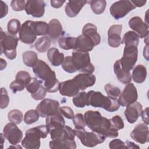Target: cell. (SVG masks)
Here are the masks:
<instances>
[{"label":"cell","instance_id":"83f0119b","mask_svg":"<svg viewBox=\"0 0 149 149\" xmlns=\"http://www.w3.org/2000/svg\"><path fill=\"white\" fill-rule=\"evenodd\" d=\"M45 123L49 130L54 128L63 127L65 125V119L61 113L47 117Z\"/></svg>","mask_w":149,"mask_h":149},{"label":"cell","instance_id":"816d5d0a","mask_svg":"<svg viewBox=\"0 0 149 149\" xmlns=\"http://www.w3.org/2000/svg\"><path fill=\"white\" fill-rule=\"evenodd\" d=\"M47 90L44 86H41L40 89L35 93L31 94V97L35 100H41L44 99L47 94Z\"/></svg>","mask_w":149,"mask_h":149},{"label":"cell","instance_id":"cb8c5ba5","mask_svg":"<svg viewBox=\"0 0 149 149\" xmlns=\"http://www.w3.org/2000/svg\"><path fill=\"white\" fill-rule=\"evenodd\" d=\"M87 2V1L86 0L68 1L65 8V12L66 15L69 17L76 16Z\"/></svg>","mask_w":149,"mask_h":149},{"label":"cell","instance_id":"4dcf8cb0","mask_svg":"<svg viewBox=\"0 0 149 149\" xmlns=\"http://www.w3.org/2000/svg\"><path fill=\"white\" fill-rule=\"evenodd\" d=\"M139 42V37L138 34L133 31L126 32L122 40V44H125V46L133 45L137 47Z\"/></svg>","mask_w":149,"mask_h":149},{"label":"cell","instance_id":"2e32d148","mask_svg":"<svg viewBox=\"0 0 149 149\" xmlns=\"http://www.w3.org/2000/svg\"><path fill=\"white\" fill-rule=\"evenodd\" d=\"M19 40L26 44H31L36 40L37 36L31 26V20L26 21L22 26L19 32Z\"/></svg>","mask_w":149,"mask_h":149},{"label":"cell","instance_id":"5bb4252c","mask_svg":"<svg viewBox=\"0 0 149 149\" xmlns=\"http://www.w3.org/2000/svg\"><path fill=\"white\" fill-rule=\"evenodd\" d=\"M131 138L136 142L144 144L149 141V130L147 125L140 123L136 126L130 134Z\"/></svg>","mask_w":149,"mask_h":149},{"label":"cell","instance_id":"5b68a950","mask_svg":"<svg viewBox=\"0 0 149 149\" xmlns=\"http://www.w3.org/2000/svg\"><path fill=\"white\" fill-rule=\"evenodd\" d=\"M18 40L19 39L16 36L6 34L1 28V54L4 53L6 58L10 60L15 59Z\"/></svg>","mask_w":149,"mask_h":149},{"label":"cell","instance_id":"9f6ffc18","mask_svg":"<svg viewBox=\"0 0 149 149\" xmlns=\"http://www.w3.org/2000/svg\"><path fill=\"white\" fill-rule=\"evenodd\" d=\"M148 108H146L144 111H142L141 112V118H142V120L144 122V123H146V125H148Z\"/></svg>","mask_w":149,"mask_h":149},{"label":"cell","instance_id":"9a60e30c","mask_svg":"<svg viewBox=\"0 0 149 149\" xmlns=\"http://www.w3.org/2000/svg\"><path fill=\"white\" fill-rule=\"evenodd\" d=\"M129 27L138 34L139 38H143L148 36V25L143 22L139 16H134L129 21Z\"/></svg>","mask_w":149,"mask_h":149},{"label":"cell","instance_id":"d590c367","mask_svg":"<svg viewBox=\"0 0 149 149\" xmlns=\"http://www.w3.org/2000/svg\"><path fill=\"white\" fill-rule=\"evenodd\" d=\"M87 2L90 3L92 11L96 15L102 13L107 5V2L105 0H93Z\"/></svg>","mask_w":149,"mask_h":149},{"label":"cell","instance_id":"6da1fadb","mask_svg":"<svg viewBox=\"0 0 149 149\" xmlns=\"http://www.w3.org/2000/svg\"><path fill=\"white\" fill-rule=\"evenodd\" d=\"M84 118L86 125L93 132L109 138H115L119 136L118 130L112 127L109 119L102 116L98 111H87L84 113Z\"/></svg>","mask_w":149,"mask_h":149},{"label":"cell","instance_id":"277c9868","mask_svg":"<svg viewBox=\"0 0 149 149\" xmlns=\"http://www.w3.org/2000/svg\"><path fill=\"white\" fill-rule=\"evenodd\" d=\"M49 133L46 125L30 128L26 132L25 137L22 140V146L26 149H38L40 147V139L47 137Z\"/></svg>","mask_w":149,"mask_h":149},{"label":"cell","instance_id":"9c48e42d","mask_svg":"<svg viewBox=\"0 0 149 149\" xmlns=\"http://www.w3.org/2000/svg\"><path fill=\"white\" fill-rule=\"evenodd\" d=\"M59 109V102L57 100L49 98L44 99L36 107L37 111L42 118H47L60 113Z\"/></svg>","mask_w":149,"mask_h":149},{"label":"cell","instance_id":"ffe728a7","mask_svg":"<svg viewBox=\"0 0 149 149\" xmlns=\"http://www.w3.org/2000/svg\"><path fill=\"white\" fill-rule=\"evenodd\" d=\"M80 90H84L93 86L96 81L95 76L93 74L80 73L73 78Z\"/></svg>","mask_w":149,"mask_h":149},{"label":"cell","instance_id":"8d00e7d4","mask_svg":"<svg viewBox=\"0 0 149 149\" xmlns=\"http://www.w3.org/2000/svg\"><path fill=\"white\" fill-rule=\"evenodd\" d=\"M73 104L78 108H84L87 104V93L81 91L75 95L72 99Z\"/></svg>","mask_w":149,"mask_h":149},{"label":"cell","instance_id":"f5cc1de1","mask_svg":"<svg viewBox=\"0 0 149 149\" xmlns=\"http://www.w3.org/2000/svg\"><path fill=\"white\" fill-rule=\"evenodd\" d=\"M109 147L111 149L127 148L126 144L120 139H118L111 141L109 144Z\"/></svg>","mask_w":149,"mask_h":149},{"label":"cell","instance_id":"836d02e7","mask_svg":"<svg viewBox=\"0 0 149 149\" xmlns=\"http://www.w3.org/2000/svg\"><path fill=\"white\" fill-rule=\"evenodd\" d=\"M76 44V38L72 37H62L58 40L59 47L65 50L73 49L74 50Z\"/></svg>","mask_w":149,"mask_h":149},{"label":"cell","instance_id":"ac0fdd59","mask_svg":"<svg viewBox=\"0 0 149 149\" xmlns=\"http://www.w3.org/2000/svg\"><path fill=\"white\" fill-rule=\"evenodd\" d=\"M122 24H113L108 30V43L112 48H118L122 44L120 34L122 33Z\"/></svg>","mask_w":149,"mask_h":149},{"label":"cell","instance_id":"e0dca14e","mask_svg":"<svg viewBox=\"0 0 149 149\" xmlns=\"http://www.w3.org/2000/svg\"><path fill=\"white\" fill-rule=\"evenodd\" d=\"M49 133L52 140H74L76 136L74 130L66 125L52 129L49 130Z\"/></svg>","mask_w":149,"mask_h":149},{"label":"cell","instance_id":"7bdbcfd3","mask_svg":"<svg viewBox=\"0 0 149 149\" xmlns=\"http://www.w3.org/2000/svg\"><path fill=\"white\" fill-rule=\"evenodd\" d=\"M104 88L108 96L113 98H117L120 94V90L118 87L109 83L107 84L105 86Z\"/></svg>","mask_w":149,"mask_h":149},{"label":"cell","instance_id":"f1b7e54d","mask_svg":"<svg viewBox=\"0 0 149 149\" xmlns=\"http://www.w3.org/2000/svg\"><path fill=\"white\" fill-rule=\"evenodd\" d=\"M113 71L120 82L123 84H128L132 81L130 73H127L123 70L119 64L118 61H116L113 65Z\"/></svg>","mask_w":149,"mask_h":149},{"label":"cell","instance_id":"4fadbf2b","mask_svg":"<svg viewBox=\"0 0 149 149\" xmlns=\"http://www.w3.org/2000/svg\"><path fill=\"white\" fill-rule=\"evenodd\" d=\"M45 3L42 0H30L26 1L25 11L28 15L34 17L43 16L45 12Z\"/></svg>","mask_w":149,"mask_h":149},{"label":"cell","instance_id":"484cf974","mask_svg":"<svg viewBox=\"0 0 149 149\" xmlns=\"http://www.w3.org/2000/svg\"><path fill=\"white\" fill-rule=\"evenodd\" d=\"M47 57L51 65L54 66H59L62 65L64 59V54L54 47L49 48L47 51Z\"/></svg>","mask_w":149,"mask_h":149},{"label":"cell","instance_id":"11a10c76","mask_svg":"<svg viewBox=\"0 0 149 149\" xmlns=\"http://www.w3.org/2000/svg\"><path fill=\"white\" fill-rule=\"evenodd\" d=\"M65 2V1H58V0H51L50 1V3L51 6H52L54 8H59L63 3Z\"/></svg>","mask_w":149,"mask_h":149},{"label":"cell","instance_id":"f6af8a7d","mask_svg":"<svg viewBox=\"0 0 149 149\" xmlns=\"http://www.w3.org/2000/svg\"><path fill=\"white\" fill-rule=\"evenodd\" d=\"M109 120L112 127L118 130L123 129L125 125L122 118L120 116L116 115L111 119H109Z\"/></svg>","mask_w":149,"mask_h":149},{"label":"cell","instance_id":"44dd1931","mask_svg":"<svg viewBox=\"0 0 149 149\" xmlns=\"http://www.w3.org/2000/svg\"><path fill=\"white\" fill-rule=\"evenodd\" d=\"M58 90L60 94L63 96L74 97L79 92L80 90L72 79L60 83Z\"/></svg>","mask_w":149,"mask_h":149},{"label":"cell","instance_id":"e575fe53","mask_svg":"<svg viewBox=\"0 0 149 149\" xmlns=\"http://www.w3.org/2000/svg\"><path fill=\"white\" fill-rule=\"evenodd\" d=\"M31 26L36 36H44L47 34L48 24L46 22L31 20Z\"/></svg>","mask_w":149,"mask_h":149},{"label":"cell","instance_id":"f546056e","mask_svg":"<svg viewBox=\"0 0 149 149\" xmlns=\"http://www.w3.org/2000/svg\"><path fill=\"white\" fill-rule=\"evenodd\" d=\"M147 74L146 66L143 65H138L133 70L132 78L134 82L137 83H142L145 81Z\"/></svg>","mask_w":149,"mask_h":149},{"label":"cell","instance_id":"30bf717a","mask_svg":"<svg viewBox=\"0 0 149 149\" xmlns=\"http://www.w3.org/2000/svg\"><path fill=\"white\" fill-rule=\"evenodd\" d=\"M136 6L130 1H118L110 6L109 11L111 16L115 19L118 20L125 17L129 12L134 9Z\"/></svg>","mask_w":149,"mask_h":149},{"label":"cell","instance_id":"f907efd6","mask_svg":"<svg viewBox=\"0 0 149 149\" xmlns=\"http://www.w3.org/2000/svg\"><path fill=\"white\" fill-rule=\"evenodd\" d=\"M59 110L60 113L68 119H73V118L74 116V114L73 109L69 107L63 106V107H59Z\"/></svg>","mask_w":149,"mask_h":149},{"label":"cell","instance_id":"4316f807","mask_svg":"<svg viewBox=\"0 0 149 149\" xmlns=\"http://www.w3.org/2000/svg\"><path fill=\"white\" fill-rule=\"evenodd\" d=\"M49 147L51 149L56 148H67L75 149L76 143L74 140L63 139V140H52L49 143Z\"/></svg>","mask_w":149,"mask_h":149},{"label":"cell","instance_id":"8992f818","mask_svg":"<svg viewBox=\"0 0 149 149\" xmlns=\"http://www.w3.org/2000/svg\"><path fill=\"white\" fill-rule=\"evenodd\" d=\"M71 56L72 62L77 71L88 74H92L94 72L95 68L91 63L88 52L74 51Z\"/></svg>","mask_w":149,"mask_h":149},{"label":"cell","instance_id":"f35d334b","mask_svg":"<svg viewBox=\"0 0 149 149\" xmlns=\"http://www.w3.org/2000/svg\"><path fill=\"white\" fill-rule=\"evenodd\" d=\"M8 118L10 122L17 125L23 121V115L20 110L13 109L8 113Z\"/></svg>","mask_w":149,"mask_h":149},{"label":"cell","instance_id":"7402d4cb","mask_svg":"<svg viewBox=\"0 0 149 149\" xmlns=\"http://www.w3.org/2000/svg\"><path fill=\"white\" fill-rule=\"evenodd\" d=\"M65 34L61 22L56 19H53L48 24V30L47 34L48 37L52 40H55L61 38Z\"/></svg>","mask_w":149,"mask_h":149},{"label":"cell","instance_id":"d6a6232c","mask_svg":"<svg viewBox=\"0 0 149 149\" xmlns=\"http://www.w3.org/2000/svg\"><path fill=\"white\" fill-rule=\"evenodd\" d=\"M23 62L28 67L33 68L38 61V55L33 51H27L23 54Z\"/></svg>","mask_w":149,"mask_h":149},{"label":"cell","instance_id":"6f0895ef","mask_svg":"<svg viewBox=\"0 0 149 149\" xmlns=\"http://www.w3.org/2000/svg\"><path fill=\"white\" fill-rule=\"evenodd\" d=\"M130 1L136 7H141L144 6L147 2L146 0H131Z\"/></svg>","mask_w":149,"mask_h":149},{"label":"cell","instance_id":"ab89813d","mask_svg":"<svg viewBox=\"0 0 149 149\" xmlns=\"http://www.w3.org/2000/svg\"><path fill=\"white\" fill-rule=\"evenodd\" d=\"M39 117L40 115L36 109H30L26 112L24 116V122L27 125H31L37 122Z\"/></svg>","mask_w":149,"mask_h":149},{"label":"cell","instance_id":"603a6c76","mask_svg":"<svg viewBox=\"0 0 149 149\" xmlns=\"http://www.w3.org/2000/svg\"><path fill=\"white\" fill-rule=\"evenodd\" d=\"M94 44L91 38L81 34L76 37V44L74 51L88 52L94 48Z\"/></svg>","mask_w":149,"mask_h":149},{"label":"cell","instance_id":"74e56055","mask_svg":"<svg viewBox=\"0 0 149 149\" xmlns=\"http://www.w3.org/2000/svg\"><path fill=\"white\" fill-rule=\"evenodd\" d=\"M42 86V81L36 77H31L29 83L26 85V88L31 94L36 93Z\"/></svg>","mask_w":149,"mask_h":149},{"label":"cell","instance_id":"db71d44e","mask_svg":"<svg viewBox=\"0 0 149 149\" xmlns=\"http://www.w3.org/2000/svg\"><path fill=\"white\" fill-rule=\"evenodd\" d=\"M8 12V6L6 3L2 1H0V18L5 17Z\"/></svg>","mask_w":149,"mask_h":149},{"label":"cell","instance_id":"7a4b0ae2","mask_svg":"<svg viewBox=\"0 0 149 149\" xmlns=\"http://www.w3.org/2000/svg\"><path fill=\"white\" fill-rule=\"evenodd\" d=\"M35 75L44 81V86L48 93H55L59 90V81L55 72L44 61L39 59L32 68Z\"/></svg>","mask_w":149,"mask_h":149},{"label":"cell","instance_id":"7c38bea8","mask_svg":"<svg viewBox=\"0 0 149 149\" xmlns=\"http://www.w3.org/2000/svg\"><path fill=\"white\" fill-rule=\"evenodd\" d=\"M3 134L4 137L8 140L9 143L13 146L19 143L23 138V133L16 125L12 122L7 123L3 127Z\"/></svg>","mask_w":149,"mask_h":149},{"label":"cell","instance_id":"3957f363","mask_svg":"<svg viewBox=\"0 0 149 149\" xmlns=\"http://www.w3.org/2000/svg\"><path fill=\"white\" fill-rule=\"evenodd\" d=\"M87 106L101 108L108 112H113L120 107L118 100L108 96H105L100 91H89L87 93Z\"/></svg>","mask_w":149,"mask_h":149},{"label":"cell","instance_id":"8fae6325","mask_svg":"<svg viewBox=\"0 0 149 149\" xmlns=\"http://www.w3.org/2000/svg\"><path fill=\"white\" fill-rule=\"evenodd\" d=\"M138 98L137 91L133 83H128L124 88L123 91L120 93L118 101L120 105L127 107L136 101Z\"/></svg>","mask_w":149,"mask_h":149},{"label":"cell","instance_id":"d6986e66","mask_svg":"<svg viewBox=\"0 0 149 149\" xmlns=\"http://www.w3.org/2000/svg\"><path fill=\"white\" fill-rule=\"evenodd\" d=\"M126 107L124 115L129 123H134L141 115L143 111V106L140 102L136 101Z\"/></svg>","mask_w":149,"mask_h":149},{"label":"cell","instance_id":"52a82bcc","mask_svg":"<svg viewBox=\"0 0 149 149\" xmlns=\"http://www.w3.org/2000/svg\"><path fill=\"white\" fill-rule=\"evenodd\" d=\"M75 136L80 140L82 144L88 147H93L104 142L107 138L105 136L95 132H88L84 129H74Z\"/></svg>","mask_w":149,"mask_h":149},{"label":"cell","instance_id":"bcb514c9","mask_svg":"<svg viewBox=\"0 0 149 149\" xmlns=\"http://www.w3.org/2000/svg\"><path fill=\"white\" fill-rule=\"evenodd\" d=\"M9 103V97L8 94L6 90L2 87L1 88V104L0 107L1 109L6 108Z\"/></svg>","mask_w":149,"mask_h":149},{"label":"cell","instance_id":"91938a15","mask_svg":"<svg viewBox=\"0 0 149 149\" xmlns=\"http://www.w3.org/2000/svg\"><path fill=\"white\" fill-rule=\"evenodd\" d=\"M0 61H1V70H3L4 68H5L6 67L7 65V63L6 62L3 60L2 58L0 59Z\"/></svg>","mask_w":149,"mask_h":149},{"label":"cell","instance_id":"ee69618b","mask_svg":"<svg viewBox=\"0 0 149 149\" xmlns=\"http://www.w3.org/2000/svg\"><path fill=\"white\" fill-rule=\"evenodd\" d=\"M73 123L77 129H84L86 126V123L84 115L81 113H77L73 118Z\"/></svg>","mask_w":149,"mask_h":149},{"label":"cell","instance_id":"ba28073f","mask_svg":"<svg viewBox=\"0 0 149 149\" xmlns=\"http://www.w3.org/2000/svg\"><path fill=\"white\" fill-rule=\"evenodd\" d=\"M137 47L133 45L125 46L123 56L118 60L121 69L126 72L129 73L137 62Z\"/></svg>","mask_w":149,"mask_h":149},{"label":"cell","instance_id":"681fc988","mask_svg":"<svg viewBox=\"0 0 149 149\" xmlns=\"http://www.w3.org/2000/svg\"><path fill=\"white\" fill-rule=\"evenodd\" d=\"M15 78L16 80L22 81L25 84V85H26L29 83V81L30 80L31 77L30 76L29 72L26 71L22 70L17 73Z\"/></svg>","mask_w":149,"mask_h":149},{"label":"cell","instance_id":"7dc6e473","mask_svg":"<svg viewBox=\"0 0 149 149\" xmlns=\"http://www.w3.org/2000/svg\"><path fill=\"white\" fill-rule=\"evenodd\" d=\"M24 87H26L25 84L22 81L16 79L13 81L10 84V88L14 94L16 93L17 91H23L24 89Z\"/></svg>","mask_w":149,"mask_h":149},{"label":"cell","instance_id":"60d3db41","mask_svg":"<svg viewBox=\"0 0 149 149\" xmlns=\"http://www.w3.org/2000/svg\"><path fill=\"white\" fill-rule=\"evenodd\" d=\"M20 22L16 19L10 20L7 25V30L10 34L15 36L20 30Z\"/></svg>","mask_w":149,"mask_h":149},{"label":"cell","instance_id":"d4e9b609","mask_svg":"<svg viewBox=\"0 0 149 149\" xmlns=\"http://www.w3.org/2000/svg\"><path fill=\"white\" fill-rule=\"evenodd\" d=\"M82 35L89 37L93 41L94 45L100 44L101 42V37L97 33V26L92 23H87L82 30Z\"/></svg>","mask_w":149,"mask_h":149},{"label":"cell","instance_id":"680465c9","mask_svg":"<svg viewBox=\"0 0 149 149\" xmlns=\"http://www.w3.org/2000/svg\"><path fill=\"white\" fill-rule=\"evenodd\" d=\"M126 145L127 148H140L139 146L136 145L134 143L131 142V141H126Z\"/></svg>","mask_w":149,"mask_h":149},{"label":"cell","instance_id":"b9f144b4","mask_svg":"<svg viewBox=\"0 0 149 149\" xmlns=\"http://www.w3.org/2000/svg\"><path fill=\"white\" fill-rule=\"evenodd\" d=\"M62 67L65 72L69 73H73L77 72V70L72 62L71 56H67L65 58L62 63Z\"/></svg>","mask_w":149,"mask_h":149},{"label":"cell","instance_id":"1f68e13d","mask_svg":"<svg viewBox=\"0 0 149 149\" xmlns=\"http://www.w3.org/2000/svg\"><path fill=\"white\" fill-rule=\"evenodd\" d=\"M51 44V39L48 37L43 36L37 39L34 44V47L37 51L44 53L49 49Z\"/></svg>","mask_w":149,"mask_h":149},{"label":"cell","instance_id":"c3c4849f","mask_svg":"<svg viewBox=\"0 0 149 149\" xmlns=\"http://www.w3.org/2000/svg\"><path fill=\"white\" fill-rule=\"evenodd\" d=\"M26 3L24 0H13L10 2V6L15 11H22L25 9Z\"/></svg>","mask_w":149,"mask_h":149}]
</instances>
